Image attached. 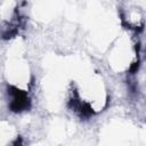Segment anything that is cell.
<instances>
[{
    "label": "cell",
    "instance_id": "1",
    "mask_svg": "<svg viewBox=\"0 0 146 146\" xmlns=\"http://www.w3.org/2000/svg\"><path fill=\"white\" fill-rule=\"evenodd\" d=\"M107 103V89L97 73L84 75L72 87L70 104L72 110L81 116L88 117L100 113Z\"/></svg>",
    "mask_w": 146,
    "mask_h": 146
},
{
    "label": "cell",
    "instance_id": "2",
    "mask_svg": "<svg viewBox=\"0 0 146 146\" xmlns=\"http://www.w3.org/2000/svg\"><path fill=\"white\" fill-rule=\"evenodd\" d=\"M136 32L127 31L117 38L108 51V65L116 73H131L138 70L139 42Z\"/></svg>",
    "mask_w": 146,
    "mask_h": 146
}]
</instances>
